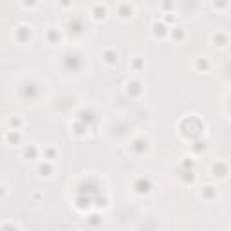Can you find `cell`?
<instances>
[{
	"instance_id": "12",
	"label": "cell",
	"mask_w": 231,
	"mask_h": 231,
	"mask_svg": "<svg viewBox=\"0 0 231 231\" xmlns=\"http://www.w3.org/2000/svg\"><path fill=\"white\" fill-rule=\"evenodd\" d=\"M199 67H208V63L204 62V60H202V62H199Z\"/></svg>"
},
{
	"instance_id": "9",
	"label": "cell",
	"mask_w": 231,
	"mask_h": 231,
	"mask_svg": "<svg viewBox=\"0 0 231 231\" xmlns=\"http://www.w3.org/2000/svg\"><path fill=\"white\" fill-rule=\"evenodd\" d=\"M105 56H107V62H114V54L112 52H107Z\"/></svg>"
},
{
	"instance_id": "13",
	"label": "cell",
	"mask_w": 231,
	"mask_h": 231,
	"mask_svg": "<svg viewBox=\"0 0 231 231\" xmlns=\"http://www.w3.org/2000/svg\"><path fill=\"white\" fill-rule=\"evenodd\" d=\"M25 4H35V0H25Z\"/></svg>"
},
{
	"instance_id": "14",
	"label": "cell",
	"mask_w": 231,
	"mask_h": 231,
	"mask_svg": "<svg viewBox=\"0 0 231 231\" xmlns=\"http://www.w3.org/2000/svg\"><path fill=\"white\" fill-rule=\"evenodd\" d=\"M62 4H65V5H67V4H69V0H62Z\"/></svg>"
},
{
	"instance_id": "2",
	"label": "cell",
	"mask_w": 231,
	"mask_h": 231,
	"mask_svg": "<svg viewBox=\"0 0 231 231\" xmlns=\"http://www.w3.org/2000/svg\"><path fill=\"white\" fill-rule=\"evenodd\" d=\"M213 172H215V175H219V177H222V175H226V166L222 164V162H217V164H213Z\"/></svg>"
},
{
	"instance_id": "5",
	"label": "cell",
	"mask_w": 231,
	"mask_h": 231,
	"mask_svg": "<svg viewBox=\"0 0 231 231\" xmlns=\"http://www.w3.org/2000/svg\"><path fill=\"white\" fill-rule=\"evenodd\" d=\"M94 16H96V18H103L105 16V9L103 7H96V9H94Z\"/></svg>"
},
{
	"instance_id": "3",
	"label": "cell",
	"mask_w": 231,
	"mask_h": 231,
	"mask_svg": "<svg viewBox=\"0 0 231 231\" xmlns=\"http://www.w3.org/2000/svg\"><path fill=\"white\" fill-rule=\"evenodd\" d=\"M25 36L29 38L31 36V31L27 29V27H20V29H18V38L20 40H25Z\"/></svg>"
},
{
	"instance_id": "10",
	"label": "cell",
	"mask_w": 231,
	"mask_h": 231,
	"mask_svg": "<svg viewBox=\"0 0 231 231\" xmlns=\"http://www.w3.org/2000/svg\"><path fill=\"white\" fill-rule=\"evenodd\" d=\"M25 155H35V148H31V150L27 148V150H25Z\"/></svg>"
},
{
	"instance_id": "6",
	"label": "cell",
	"mask_w": 231,
	"mask_h": 231,
	"mask_svg": "<svg viewBox=\"0 0 231 231\" xmlns=\"http://www.w3.org/2000/svg\"><path fill=\"white\" fill-rule=\"evenodd\" d=\"M211 188H213V186H206V190H204V195L208 197V199L213 195V190H211Z\"/></svg>"
},
{
	"instance_id": "4",
	"label": "cell",
	"mask_w": 231,
	"mask_h": 231,
	"mask_svg": "<svg viewBox=\"0 0 231 231\" xmlns=\"http://www.w3.org/2000/svg\"><path fill=\"white\" fill-rule=\"evenodd\" d=\"M121 16H123V18H128V16H132V9H128L126 5H123V7H121Z\"/></svg>"
},
{
	"instance_id": "1",
	"label": "cell",
	"mask_w": 231,
	"mask_h": 231,
	"mask_svg": "<svg viewBox=\"0 0 231 231\" xmlns=\"http://www.w3.org/2000/svg\"><path fill=\"white\" fill-rule=\"evenodd\" d=\"M134 186H135V190H137L139 193H145V192H148V190H150V182H148L146 179H139Z\"/></svg>"
},
{
	"instance_id": "11",
	"label": "cell",
	"mask_w": 231,
	"mask_h": 231,
	"mask_svg": "<svg viewBox=\"0 0 231 231\" xmlns=\"http://www.w3.org/2000/svg\"><path fill=\"white\" fill-rule=\"evenodd\" d=\"M11 125H13V126H18L20 121H18V119H11Z\"/></svg>"
},
{
	"instance_id": "8",
	"label": "cell",
	"mask_w": 231,
	"mask_h": 231,
	"mask_svg": "<svg viewBox=\"0 0 231 231\" xmlns=\"http://www.w3.org/2000/svg\"><path fill=\"white\" fill-rule=\"evenodd\" d=\"M9 139H11V141H18V139H20V135H18V134H13V132H11V134H9Z\"/></svg>"
},
{
	"instance_id": "7",
	"label": "cell",
	"mask_w": 231,
	"mask_h": 231,
	"mask_svg": "<svg viewBox=\"0 0 231 231\" xmlns=\"http://www.w3.org/2000/svg\"><path fill=\"white\" fill-rule=\"evenodd\" d=\"M40 172H47V175H49V172H51V168L47 166V164H42V166H40Z\"/></svg>"
}]
</instances>
